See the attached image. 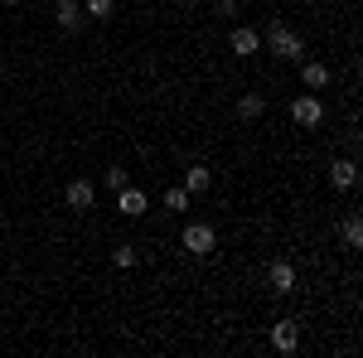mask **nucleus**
<instances>
[{
  "label": "nucleus",
  "mask_w": 363,
  "mask_h": 358,
  "mask_svg": "<svg viewBox=\"0 0 363 358\" xmlns=\"http://www.w3.org/2000/svg\"><path fill=\"white\" fill-rule=\"evenodd\" d=\"M267 49L277 58H286V63H296V58L306 54V44H301V34L286 25V20H272V29H267Z\"/></svg>",
  "instance_id": "f257e3e1"
},
{
  "label": "nucleus",
  "mask_w": 363,
  "mask_h": 358,
  "mask_svg": "<svg viewBox=\"0 0 363 358\" xmlns=\"http://www.w3.org/2000/svg\"><path fill=\"white\" fill-rule=\"evenodd\" d=\"M291 121H296V126H320V121H325V102H320L315 92H296V97H291Z\"/></svg>",
  "instance_id": "f03ea898"
},
{
  "label": "nucleus",
  "mask_w": 363,
  "mask_h": 358,
  "mask_svg": "<svg viewBox=\"0 0 363 358\" xmlns=\"http://www.w3.org/2000/svg\"><path fill=\"white\" fill-rule=\"evenodd\" d=\"M179 247L194 252V257H208V252L218 247V233H213L208 223H189V228H184V237H179Z\"/></svg>",
  "instance_id": "7ed1b4c3"
},
{
  "label": "nucleus",
  "mask_w": 363,
  "mask_h": 358,
  "mask_svg": "<svg viewBox=\"0 0 363 358\" xmlns=\"http://www.w3.org/2000/svg\"><path fill=\"white\" fill-rule=\"evenodd\" d=\"M272 344H277V354H296L301 349V325L296 320H277L272 325Z\"/></svg>",
  "instance_id": "20e7f679"
},
{
  "label": "nucleus",
  "mask_w": 363,
  "mask_h": 358,
  "mask_svg": "<svg viewBox=\"0 0 363 358\" xmlns=\"http://www.w3.org/2000/svg\"><path fill=\"white\" fill-rule=\"evenodd\" d=\"M228 49H233L238 58L262 54V34H257V29H247V25H238V29H233V39H228Z\"/></svg>",
  "instance_id": "39448f33"
},
{
  "label": "nucleus",
  "mask_w": 363,
  "mask_h": 358,
  "mask_svg": "<svg viewBox=\"0 0 363 358\" xmlns=\"http://www.w3.org/2000/svg\"><path fill=\"white\" fill-rule=\"evenodd\" d=\"M63 198H68V208H73V213H87V208L97 203V189H92L87 179H73V184L63 189Z\"/></svg>",
  "instance_id": "423d86ee"
},
{
  "label": "nucleus",
  "mask_w": 363,
  "mask_h": 358,
  "mask_svg": "<svg viewBox=\"0 0 363 358\" xmlns=\"http://www.w3.org/2000/svg\"><path fill=\"white\" fill-rule=\"evenodd\" d=\"M267 281H272L277 296H291V291H296V267H291V262H272V267H267Z\"/></svg>",
  "instance_id": "0eeeda50"
},
{
  "label": "nucleus",
  "mask_w": 363,
  "mask_h": 358,
  "mask_svg": "<svg viewBox=\"0 0 363 358\" xmlns=\"http://www.w3.org/2000/svg\"><path fill=\"white\" fill-rule=\"evenodd\" d=\"M116 208H121L126 218H140L150 203H145V194H140V189H131V184H126V189H116Z\"/></svg>",
  "instance_id": "6e6552de"
},
{
  "label": "nucleus",
  "mask_w": 363,
  "mask_h": 358,
  "mask_svg": "<svg viewBox=\"0 0 363 358\" xmlns=\"http://www.w3.org/2000/svg\"><path fill=\"white\" fill-rule=\"evenodd\" d=\"M330 184H335V189H354V184H359V165H354V160H335V165H330Z\"/></svg>",
  "instance_id": "1a4fd4ad"
},
{
  "label": "nucleus",
  "mask_w": 363,
  "mask_h": 358,
  "mask_svg": "<svg viewBox=\"0 0 363 358\" xmlns=\"http://www.w3.org/2000/svg\"><path fill=\"white\" fill-rule=\"evenodd\" d=\"M83 5H78V0H68V5H58V29H63V34H73V29H83Z\"/></svg>",
  "instance_id": "9d476101"
},
{
  "label": "nucleus",
  "mask_w": 363,
  "mask_h": 358,
  "mask_svg": "<svg viewBox=\"0 0 363 358\" xmlns=\"http://www.w3.org/2000/svg\"><path fill=\"white\" fill-rule=\"evenodd\" d=\"M262 111H267V97H262V92H242V97H238V116H242V121H257Z\"/></svg>",
  "instance_id": "9b49d317"
},
{
  "label": "nucleus",
  "mask_w": 363,
  "mask_h": 358,
  "mask_svg": "<svg viewBox=\"0 0 363 358\" xmlns=\"http://www.w3.org/2000/svg\"><path fill=\"white\" fill-rule=\"evenodd\" d=\"M208 184H213L208 165H189V169H184V189H189V194H203Z\"/></svg>",
  "instance_id": "f8f14e48"
},
{
  "label": "nucleus",
  "mask_w": 363,
  "mask_h": 358,
  "mask_svg": "<svg viewBox=\"0 0 363 358\" xmlns=\"http://www.w3.org/2000/svg\"><path fill=\"white\" fill-rule=\"evenodd\" d=\"M339 237H344V247H363V218H359V213H349V218H344Z\"/></svg>",
  "instance_id": "ddd939ff"
},
{
  "label": "nucleus",
  "mask_w": 363,
  "mask_h": 358,
  "mask_svg": "<svg viewBox=\"0 0 363 358\" xmlns=\"http://www.w3.org/2000/svg\"><path fill=\"white\" fill-rule=\"evenodd\" d=\"M301 78H306L310 92H320V87L330 83V68H325V63H306V68H301Z\"/></svg>",
  "instance_id": "4468645a"
},
{
  "label": "nucleus",
  "mask_w": 363,
  "mask_h": 358,
  "mask_svg": "<svg viewBox=\"0 0 363 358\" xmlns=\"http://www.w3.org/2000/svg\"><path fill=\"white\" fill-rule=\"evenodd\" d=\"M112 5H116V0H83V15H92V20H107V15H112Z\"/></svg>",
  "instance_id": "2eb2a0df"
},
{
  "label": "nucleus",
  "mask_w": 363,
  "mask_h": 358,
  "mask_svg": "<svg viewBox=\"0 0 363 358\" xmlns=\"http://www.w3.org/2000/svg\"><path fill=\"white\" fill-rule=\"evenodd\" d=\"M165 208H174V213H179V208H189V189H179V184L165 189Z\"/></svg>",
  "instance_id": "dca6fc26"
},
{
  "label": "nucleus",
  "mask_w": 363,
  "mask_h": 358,
  "mask_svg": "<svg viewBox=\"0 0 363 358\" xmlns=\"http://www.w3.org/2000/svg\"><path fill=\"white\" fill-rule=\"evenodd\" d=\"M112 262H116V267H136V247H131V242H121V247L112 252Z\"/></svg>",
  "instance_id": "f3484780"
},
{
  "label": "nucleus",
  "mask_w": 363,
  "mask_h": 358,
  "mask_svg": "<svg viewBox=\"0 0 363 358\" xmlns=\"http://www.w3.org/2000/svg\"><path fill=\"white\" fill-rule=\"evenodd\" d=\"M126 184H131V174H126L121 165H116V169H107V189H126Z\"/></svg>",
  "instance_id": "a211bd4d"
},
{
  "label": "nucleus",
  "mask_w": 363,
  "mask_h": 358,
  "mask_svg": "<svg viewBox=\"0 0 363 358\" xmlns=\"http://www.w3.org/2000/svg\"><path fill=\"white\" fill-rule=\"evenodd\" d=\"M213 10H218V15H238V0H218Z\"/></svg>",
  "instance_id": "6ab92c4d"
},
{
  "label": "nucleus",
  "mask_w": 363,
  "mask_h": 358,
  "mask_svg": "<svg viewBox=\"0 0 363 358\" xmlns=\"http://www.w3.org/2000/svg\"><path fill=\"white\" fill-rule=\"evenodd\" d=\"M5 5H20V0H5Z\"/></svg>",
  "instance_id": "aec40b11"
},
{
  "label": "nucleus",
  "mask_w": 363,
  "mask_h": 358,
  "mask_svg": "<svg viewBox=\"0 0 363 358\" xmlns=\"http://www.w3.org/2000/svg\"><path fill=\"white\" fill-rule=\"evenodd\" d=\"M0 78H5V63H0Z\"/></svg>",
  "instance_id": "412c9836"
},
{
  "label": "nucleus",
  "mask_w": 363,
  "mask_h": 358,
  "mask_svg": "<svg viewBox=\"0 0 363 358\" xmlns=\"http://www.w3.org/2000/svg\"><path fill=\"white\" fill-rule=\"evenodd\" d=\"M54 5H68V0H54Z\"/></svg>",
  "instance_id": "4be33fe9"
}]
</instances>
